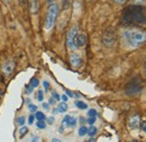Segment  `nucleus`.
I'll return each instance as SVG.
<instances>
[{"instance_id":"f8f14e48","label":"nucleus","mask_w":146,"mask_h":142,"mask_svg":"<svg viewBox=\"0 0 146 142\" xmlns=\"http://www.w3.org/2000/svg\"><path fill=\"white\" fill-rule=\"evenodd\" d=\"M71 115H65L64 118H63V120H62V126L63 128H65V126H69L70 124V121H71Z\"/></svg>"},{"instance_id":"7c9ffc66","label":"nucleus","mask_w":146,"mask_h":142,"mask_svg":"<svg viewBox=\"0 0 146 142\" xmlns=\"http://www.w3.org/2000/svg\"><path fill=\"white\" fill-rule=\"evenodd\" d=\"M141 128H142V130H143V131H144V132H146V122H142V123H141Z\"/></svg>"},{"instance_id":"2f4dec72","label":"nucleus","mask_w":146,"mask_h":142,"mask_svg":"<svg viewBox=\"0 0 146 142\" xmlns=\"http://www.w3.org/2000/svg\"><path fill=\"white\" fill-rule=\"evenodd\" d=\"M38 141H39V138L38 137H33L31 139V142H38Z\"/></svg>"},{"instance_id":"20e7f679","label":"nucleus","mask_w":146,"mask_h":142,"mask_svg":"<svg viewBox=\"0 0 146 142\" xmlns=\"http://www.w3.org/2000/svg\"><path fill=\"white\" fill-rule=\"evenodd\" d=\"M142 89H143L142 81L138 77H135L127 84L125 91H126V93L128 95H137L138 93H141Z\"/></svg>"},{"instance_id":"4be33fe9","label":"nucleus","mask_w":146,"mask_h":142,"mask_svg":"<svg viewBox=\"0 0 146 142\" xmlns=\"http://www.w3.org/2000/svg\"><path fill=\"white\" fill-rule=\"evenodd\" d=\"M36 125H37V128H38V129H42V130L46 128V124H45V122H44V121H38V122L36 123Z\"/></svg>"},{"instance_id":"6e6552de","label":"nucleus","mask_w":146,"mask_h":142,"mask_svg":"<svg viewBox=\"0 0 146 142\" xmlns=\"http://www.w3.org/2000/svg\"><path fill=\"white\" fill-rule=\"evenodd\" d=\"M15 68V62L13 60H7L3 65H2V72L5 75H10Z\"/></svg>"},{"instance_id":"a18cd8bd","label":"nucleus","mask_w":146,"mask_h":142,"mask_svg":"<svg viewBox=\"0 0 146 142\" xmlns=\"http://www.w3.org/2000/svg\"><path fill=\"white\" fill-rule=\"evenodd\" d=\"M88 142H91V141H88Z\"/></svg>"},{"instance_id":"f3484780","label":"nucleus","mask_w":146,"mask_h":142,"mask_svg":"<svg viewBox=\"0 0 146 142\" xmlns=\"http://www.w3.org/2000/svg\"><path fill=\"white\" fill-rule=\"evenodd\" d=\"M87 133H88V129H87L84 125L80 126V129H79V135H80V137H83V135H86Z\"/></svg>"},{"instance_id":"58836bf2","label":"nucleus","mask_w":146,"mask_h":142,"mask_svg":"<svg viewBox=\"0 0 146 142\" xmlns=\"http://www.w3.org/2000/svg\"><path fill=\"white\" fill-rule=\"evenodd\" d=\"M113 1H116V2H118V3H123V2H125L126 0H113Z\"/></svg>"},{"instance_id":"72a5a7b5","label":"nucleus","mask_w":146,"mask_h":142,"mask_svg":"<svg viewBox=\"0 0 146 142\" xmlns=\"http://www.w3.org/2000/svg\"><path fill=\"white\" fill-rule=\"evenodd\" d=\"M47 121H48V123H50V124H52V123L54 122V118H53V116H51V118H48V120H47Z\"/></svg>"},{"instance_id":"37998d69","label":"nucleus","mask_w":146,"mask_h":142,"mask_svg":"<svg viewBox=\"0 0 146 142\" xmlns=\"http://www.w3.org/2000/svg\"><path fill=\"white\" fill-rule=\"evenodd\" d=\"M5 1H8V0H5Z\"/></svg>"},{"instance_id":"f704fd0d","label":"nucleus","mask_w":146,"mask_h":142,"mask_svg":"<svg viewBox=\"0 0 146 142\" xmlns=\"http://www.w3.org/2000/svg\"><path fill=\"white\" fill-rule=\"evenodd\" d=\"M66 95H68L69 97H72L73 93H72V92H70V91H66Z\"/></svg>"},{"instance_id":"ea45409f","label":"nucleus","mask_w":146,"mask_h":142,"mask_svg":"<svg viewBox=\"0 0 146 142\" xmlns=\"http://www.w3.org/2000/svg\"><path fill=\"white\" fill-rule=\"evenodd\" d=\"M144 73H145V75H146V63H145V66H144Z\"/></svg>"},{"instance_id":"4c0bfd02","label":"nucleus","mask_w":146,"mask_h":142,"mask_svg":"<svg viewBox=\"0 0 146 142\" xmlns=\"http://www.w3.org/2000/svg\"><path fill=\"white\" fill-rule=\"evenodd\" d=\"M52 142H61V140H60V139H56V138H53V139H52Z\"/></svg>"},{"instance_id":"dca6fc26","label":"nucleus","mask_w":146,"mask_h":142,"mask_svg":"<svg viewBox=\"0 0 146 142\" xmlns=\"http://www.w3.org/2000/svg\"><path fill=\"white\" fill-rule=\"evenodd\" d=\"M96 133H97V128L93 126V125H91V126L88 129V133H87V134H89L90 137H94Z\"/></svg>"},{"instance_id":"393cba45","label":"nucleus","mask_w":146,"mask_h":142,"mask_svg":"<svg viewBox=\"0 0 146 142\" xmlns=\"http://www.w3.org/2000/svg\"><path fill=\"white\" fill-rule=\"evenodd\" d=\"M96 115H97V111H96V110H93V108L89 110V112H88V116H96Z\"/></svg>"},{"instance_id":"0eeeda50","label":"nucleus","mask_w":146,"mask_h":142,"mask_svg":"<svg viewBox=\"0 0 146 142\" xmlns=\"http://www.w3.org/2000/svg\"><path fill=\"white\" fill-rule=\"evenodd\" d=\"M139 124H141V118H139V115H137V114L130 116V119L128 120V126H129L130 129L136 130V129L139 128Z\"/></svg>"},{"instance_id":"c9c22d12","label":"nucleus","mask_w":146,"mask_h":142,"mask_svg":"<svg viewBox=\"0 0 146 142\" xmlns=\"http://www.w3.org/2000/svg\"><path fill=\"white\" fill-rule=\"evenodd\" d=\"M48 103H50V104H54L55 100L53 99V97H51V99H50V101H48Z\"/></svg>"},{"instance_id":"423d86ee","label":"nucleus","mask_w":146,"mask_h":142,"mask_svg":"<svg viewBox=\"0 0 146 142\" xmlns=\"http://www.w3.org/2000/svg\"><path fill=\"white\" fill-rule=\"evenodd\" d=\"M115 41H116L115 33L111 32V30L106 32L105 35H104V37H102V43H104V45H105L106 47H111V46H113Z\"/></svg>"},{"instance_id":"2eb2a0df","label":"nucleus","mask_w":146,"mask_h":142,"mask_svg":"<svg viewBox=\"0 0 146 142\" xmlns=\"http://www.w3.org/2000/svg\"><path fill=\"white\" fill-rule=\"evenodd\" d=\"M27 132H28V128H27V126H25V125L20 126V129H19V134H20V135H19V137H20V138L25 137Z\"/></svg>"},{"instance_id":"473e14b6","label":"nucleus","mask_w":146,"mask_h":142,"mask_svg":"<svg viewBox=\"0 0 146 142\" xmlns=\"http://www.w3.org/2000/svg\"><path fill=\"white\" fill-rule=\"evenodd\" d=\"M61 100H62L63 102H66V101L69 100V99H68V95H62V96H61Z\"/></svg>"},{"instance_id":"f03ea898","label":"nucleus","mask_w":146,"mask_h":142,"mask_svg":"<svg viewBox=\"0 0 146 142\" xmlns=\"http://www.w3.org/2000/svg\"><path fill=\"white\" fill-rule=\"evenodd\" d=\"M123 38L130 47H138L146 40V32L138 28L126 29L123 33Z\"/></svg>"},{"instance_id":"4468645a","label":"nucleus","mask_w":146,"mask_h":142,"mask_svg":"<svg viewBox=\"0 0 146 142\" xmlns=\"http://www.w3.org/2000/svg\"><path fill=\"white\" fill-rule=\"evenodd\" d=\"M75 106L76 107H79L80 110H86L87 107H88V105L84 103V102H82V101H75Z\"/></svg>"},{"instance_id":"c03bdc74","label":"nucleus","mask_w":146,"mask_h":142,"mask_svg":"<svg viewBox=\"0 0 146 142\" xmlns=\"http://www.w3.org/2000/svg\"><path fill=\"white\" fill-rule=\"evenodd\" d=\"M48 1H52V0H48Z\"/></svg>"},{"instance_id":"a878e982","label":"nucleus","mask_w":146,"mask_h":142,"mask_svg":"<svg viewBox=\"0 0 146 142\" xmlns=\"http://www.w3.org/2000/svg\"><path fill=\"white\" fill-rule=\"evenodd\" d=\"M28 110H29L31 112H36L37 106L36 105H34V104H29V105H28Z\"/></svg>"},{"instance_id":"bb28decb","label":"nucleus","mask_w":146,"mask_h":142,"mask_svg":"<svg viewBox=\"0 0 146 142\" xmlns=\"http://www.w3.org/2000/svg\"><path fill=\"white\" fill-rule=\"evenodd\" d=\"M94 122H96V116H89V118H88V123H89V124L92 125Z\"/></svg>"},{"instance_id":"1a4fd4ad","label":"nucleus","mask_w":146,"mask_h":142,"mask_svg":"<svg viewBox=\"0 0 146 142\" xmlns=\"http://www.w3.org/2000/svg\"><path fill=\"white\" fill-rule=\"evenodd\" d=\"M70 63L74 67H79L82 64V58L79 54H72L71 57H70Z\"/></svg>"},{"instance_id":"ddd939ff","label":"nucleus","mask_w":146,"mask_h":142,"mask_svg":"<svg viewBox=\"0 0 146 142\" xmlns=\"http://www.w3.org/2000/svg\"><path fill=\"white\" fill-rule=\"evenodd\" d=\"M57 110H58V112H61V113L66 112V111H68V104H66L65 102L60 103V104H58V107H57Z\"/></svg>"},{"instance_id":"a19ab883","label":"nucleus","mask_w":146,"mask_h":142,"mask_svg":"<svg viewBox=\"0 0 146 142\" xmlns=\"http://www.w3.org/2000/svg\"><path fill=\"white\" fill-rule=\"evenodd\" d=\"M1 94H2V91H1V89H0V95H1Z\"/></svg>"},{"instance_id":"c85d7f7f","label":"nucleus","mask_w":146,"mask_h":142,"mask_svg":"<svg viewBox=\"0 0 146 142\" xmlns=\"http://www.w3.org/2000/svg\"><path fill=\"white\" fill-rule=\"evenodd\" d=\"M26 89H27L26 93H27V94H31V93L33 92V89H34V87H33V86H31V85H27V86H26Z\"/></svg>"},{"instance_id":"e433bc0d","label":"nucleus","mask_w":146,"mask_h":142,"mask_svg":"<svg viewBox=\"0 0 146 142\" xmlns=\"http://www.w3.org/2000/svg\"><path fill=\"white\" fill-rule=\"evenodd\" d=\"M43 107H44V110H48V104L47 103H43Z\"/></svg>"},{"instance_id":"79ce46f5","label":"nucleus","mask_w":146,"mask_h":142,"mask_svg":"<svg viewBox=\"0 0 146 142\" xmlns=\"http://www.w3.org/2000/svg\"><path fill=\"white\" fill-rule=\"evenodd\" d=\"M131 142H137V141H131Z\"/></svg>"},{"instance_id":"aec40b11","label":"nucleus","mask_w":146,"mask_h":142,"mask_svg":"<svg viewBox=\"0 0 146 142\" xmlns=\"http://www.w3.org/2000/svg\"><path fill=\"white\" fill-rule=\"evenodd\" d=\"M37 100L39 101V102H43V100H44V93H43V91H38L37 92Z\"/></svg>"},{"instance_id":"5701e85b","label":"nucleus","mask_w":146,"mask_h":142,"mask_svg":"<svg viewBox=\"0 0 146 142\" xmlns=\"http://www.w3.org/2000/svg\"><path fill=\"white\" fill-rule=\"evenodd\" d=\"M76 122H78V120H76V118H71V121H70V124H69V126H75L76 125Z\"/></svg>"},{"instance_id":"412c9836","label":"nucleus","mask_w":146,"mask_h":142,"mask_svg":"<svg viewBox=\"0 0 146 142\" xmlns=\"http://www.w3.org/2000/svg\"><path fill=\"white\" fill-rule=\"evenodd\" d=\"M25 121H26V119H25V116H19L18 120H17V122H18V125H20V126H23V125L25 124Z\"/></svg>"},{"instance_id":"b1692460","label":"nucleus","mask_w":146,"mask_h":142,"mask_svg":"<svg viewBox=\"0 0 146 142\" xmlns=\"http://www.w3.org/2000/svg\"><path fill=\"white\" fill-rule=\"evenodd\" d=\"M52 97L54 99L55 101H60V100H61V96H60L56 92H52Z\"/></svg>"},{"instance_id":"a211bd4d","label":"nucleus","mask_w":146,"mask_h":142,"mask_svg":"<svg viewBox=\"0 0 146 142\" xmlns=\"http://www.w3.org/2000/svg\"><path fill=\"white\" fill-rule=\"evenodd\" d=\"M35 119H37L38 121H44V120H45V115H44V113H43V112H38V111H36Z\"/></svg>"},{"instance_id":"cd10ccee","label":"nucleus","mask_w":146,"mask_h":142,"mask_svg":"<svg viewBox=\"0 0 146 142\" xmlns=\"http://www.w3.org/2000/svg\"><path fill=\"white\" fill-rule=\"evenodd\" d=\"M34 120H35V115H29V118H28V123L29 124H33L34 123Z\"/></svg>"},{"instance_id":"39448f33","label":"nucleus","mask_w":146,"mask_h":142,"mask_svg":"<svg viewBox=\"0 0 146 142\" xmlns=\"http://www.w3.org/2000/svg\"><path fill=\"white\" fill-rule=\"evenodd\" d=\"M79 34V30L76 27H73L72 29L69 30L68 36H66V45L69 49H75L78 48L76 46V36Z\"/></svg>"},{"instance_id":"9d476101","label":"nucleus","mask_w":146,"mask_h":142,"mask_svg":"<svg viewBox=\"0 0 146 142\" xmlns=\"http://www.w3.org/2000/svg\"><path fill=\"white\" fill-rule=\"evenodd\" d=\"M87 43V36L84 34H78L76 36V46L78 47H82L84 46Z\"/></svg>"},{"instance_id":"c756f323","label":"nucleus","mask_w":146,"mask_h":142,"mask_svg":"<svg viewBox=\"0 0 146 142\" xmlns=\"http://www.w3.org/2000/svg\"><path fill=\"white\" fill-rule=\"evenodd\" d=\"M43 86L45 87V89H50V83L46 82V81H44V82H43Z\"/></svg>"},{"instance_id":"f257e3e1","label":"nucleus","mask_w":146,"mask_h":142,"mask_svg":"<svg viewBox=\"0 0 146 142\" xmlns=\"http://www.w3.org/2000/svg\"><path fill=\"white\" fill-rule=\"evenodd\" d=\"M123 21L125 24H143L146 21V11L136 5L128 7L124 11Z\"/></svg>"},{"instance_id":"6ab92c4d","label":"nucleus","mask_w":146,"mask_h":142,"mask_svg":"<svg viewBox=\"0 0 146 142\" xmlns=\"http://www.w3.org/2000/svg\"><path fill=\"white\" fill-rule=\"evenodd\" d=\"M38 84H39V82H38V80H37L36 77H33V78L31 80V83H29V85H31V86H33V87H37V86H38Z\"/></svg>"},{"instance_id":"9b49d317","label":"nucleus","mask_w":146,"mask_h":142,"mask_svg":"<svg viewBox=\"0 0 146 142\" xmlns=\"http://www.w3.org/2000/svg\"><path fill=\"white\" fill-rule=\"evenodd\" d=\"M29 3H31V11L33 14L37 12L39 8V0H29Z\"/></svg>"},{"instance_id":"7ed1b4c3","label":"nucleus","mask_w":146,"mask_h":142,"mask_svg":"<svg viewBox=\"0 0 146 142\" xmlns=\"http://www.w3.org/2000/svg\"><path fill=\"white\" fill-rule=\"evenodd\" d=\"M57 14H58V6L56 3H52L50 5L48 9H47V14H46V18H45V29L50 30L53 28L56 18H57Z\"/></svg>"}]
</instances>
